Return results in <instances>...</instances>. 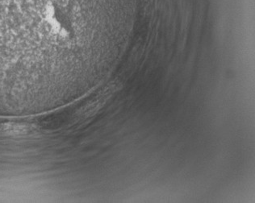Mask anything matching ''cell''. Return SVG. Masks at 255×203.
Listing matches in <instances>:
<instances>
[{"label":"cell","instance_id":"1","mask_svg":"<svg viewBox=\"0 0 255 203\" xmlns=\"http://www.w3.org/2000/svg\"><path fill=\"white\" fill-rule=\"evenodd\" d=\"M132 0H0V32L16 39L15 66H29L40 79H58L83 29L127 16Z\"/></svg>","mask_w":255,"mask_h":203}]
</instances>
